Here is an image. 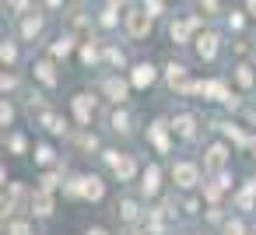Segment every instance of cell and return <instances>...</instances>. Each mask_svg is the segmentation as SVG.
<instances>
[{
  "mask_svg": "<svg viewBox=\"0 0 256 235\" xmlns=\"http://www.w3.org/2000/svg\"><path fill=\"white\" fill-rule=\"evenodd\" d=\"M64 193H67L70 200L98 204V200H106L109 182H106V176H98V172H74V176L64 179Z\"/></svg>",
  "mask_w": 256,
  "mask_h": 235,
  "instance_id": "1",
  "label": "cell"
},
{
  "mask_svg": "<svg viewBox=\"0 0 256 235\" xmlns=\"http://www.w3.org/2000/svg\"><path fill=\"white\" fill-rule=\"evenodd\" d=\"M98 154H102L106 172H109L116 182H134V179L140 176V162H137V154H130V151H120V148H102Z\"/></svg>",
  "mask_w": 256,
  "mask_h": 235,
  "instance_id": "2",
  "label": "cell"
},
{
  "mask_svg": "<svg viewBox=\"0 0 256 235\" xmlns=\"http://www.w3.org/2000/svg\"><path fill=\"white\" fill-rule=\"evenodd\" d=\"M168 179H172V190L176 193H193V190H200L204 172H200V165L193 158H176L172 168H168Z\"/></svg>",
  "mask_w": 256,
  "mask_h": 235,
  "instance_id": "3",
  "label": "cell"
},
{
  "mask_svg": "<svg viewBox=\"0 0 256 235\" xmlns=\"http://www.w3.org/2000/svg\"><path fill=\"white\" fill-rule=\"evenodd\" d=\"M196 165H200L204 176H218V172H224V168L232 165V144H224V140H210V144L204 148V158H200Z\"/></svg>",
  "mask_w": 256,
  "mask_h": 235,
  "instance_id": "4",
  "label": "cell"
},
{
  "mask_svg": "<svg viewBox=\"0 0 256 235\" xmlns=\"http://www.w3.org/2000/svg\"><path fill=\"white\" fill-rule=\"evenodd\" d=\"M140 196L144 200H158L162 193H165V172H162V165L158 162H151V165H144L140 168Z\"/></svg>",
  "mask_w": 256,
  "mask_h": 235,
  "instance_id": "5",
  "label": "cell"
},
{
  "mask_svg": "<svg viewBox=\"0 0 256 235\" xmlns=\"http://www.w3.org/2000/svg\"><path fill=\"white\" fill-rule=\"evenodd\" d=\"M28 218L36 221V218H53L56 214V193H46V190H39V186H32V193H28Z\"/></svg>",
  "mask_w": 256,
  "mask_h": 235,
  "instance_id": "6",
  "label": "cell"
},
{
  "mask_svg": "<svg viewBox=\"0 0 256 235\" xmlns=\"http://www.w3.org/2000/svg\"><path fill=\"white\" fill-rule=\"evenodd\" d=\"M148 144L158 151V154H168L172 151V144H176V137H172V126H168V120H151V126H148Z\"/></svg>",
  "mask_w": 256,
  "mask_h": 235,
  "instance_id": "7",
  "label": "cell"
},
{
  "mask_svg": "<svg viewBox=\"0 0 256 235\" xmlns=\"http://www.w3.org/2000/svg\"><path fill=\"white\" fill-rule=\"evenodd\" d=\"M102 98L112 102V106H126V98H130V84H126V78H120V74H106V78H102Z\"/></svg>",
  "mask_w": 256,
  "mask_h": 235,
  "instance_id": "8",
  "label": "cell"
},
{
  "mask_svg": "<svg viewBox=\"0 0 256 235\" xmlns=\"http://www.w3.org/2000/svg\"><path fill=\"white\" fill-rule=\"evenodd\" d=\"M95 109H98V98H95V95H88V92H78V95L70 98V112H74L78 126H92Z\"/></svg>",
  "mask_w": 256,
  "mask_h": 235,
  "instance_id": "9",
  "label": "cell"
},
{
  "mask_svg": "<svg viewBox=\"0 0 256 235\" xmlns=\"http://www.w3.org/2000/svg\"><path fill=\"white\" fill-rule=\"evenodd\" d=\"M144 200H137V196H120L116 200V218L126 224V228H134V224H140L144 221Z\"/></svg>",
  "mask_w": 256,
  "mask_h": 235,
  "instance_id": "10",
  "label": "cell"
},
{
  "mask_svg": "<svg viewBox=\"0 0 256 235\" xmlns=\"http://www.w3.org/2000/svg\"><path fill=\"white\" fill-rule=\"evenodd\" d=\"M168 126H172V137L176 140H196V134H200V120L193 112H176L168 120Z\"/></svg>",
  "mask_w": 256,
  "mask_h": 235,
  "instance_id": "11",
  "label": "cell"
},
{
  "mask_svg": "<svg viewBox=\"0 0 256 235\" xmlns=\"http://www.w3.org/2000/svg\"><path fill=\"white\" fill-rule=\"evenodd\" d=\"M123 25H126V36L130 39H148L151 36V18L140 11V8H130L123 14Z\"/></svg>",
  "mask_w": 256,
  "mask_h": 235,
  "instance_id": "12",
  "label": "cell"
},
{
  "mask_svg": "<svg viewBox=\"0 0 256 235\" xmlns=\"http://www.w3.org/2000/svg\"><path fill=\"white\" fill-rule=\"evenodd\" d=\"M154 81H158V67H154L151 60L134 64V67H130V74H126V84H130V88H151Z\"/></svg>",
  "mask_w": 256,
  "mask_h": 235,
  "instance_id": "13",
  "label": "cell"
},
{
  "mask_svg": "<svg viewBox=\"0 0 256 235\" xmlns=\"http://www.w3.org/2000/svg\"><path fill=\"white\" fill-rule=\"evenodd\" d=\"M193 42H196V56L207 60V64H210V60L218 56V50H221V36H218V32H200Z\"/></svg>",
  "mask_w": 256,
  "mask_h": 235,
  "instance_id": "14",
  "label": "cell"
},
{
  "mask_svg": "<svg viewBox=\"0 0 256 235\" xmlns=\"http://www.w3.org/2000/svg\"><path fill=\"white\" fill-rule=\"evenodd\" d=\"M39 126L50 134V137H67L70 134V126H67V120L60 116V112H53V109H46V112H39Z\"/></svg>",
  "mask_w": 256,
  "mask_h": 235,
  "instance_id": "15",
  "label": "cell"
},
{
  "mask_svg": "<svg viewBox=\"0 0 256 235\" xmlns=\"http://www.w3.org/2000/svg\"><path fill=\"white\" fill-rule=\"evenodd\" d=\"M109 130H112L116 137H130V134H134V116H130V109L116 106L112 116H109Z\"/></svg>",
  "mask_w": 256,
  "mask_h": 235,
  "instance_id": "16",
  "label": "cell"
},
{
  "mask_svg": "<svg viewBox=\"0 0 256 235\" xmlns=\"http://www.w3.org/2000/svg\"><path fill=\"white\" fill-rule=\"evenodd\" d=\"M32 158H36V165H39V168H56V165H64V162H60V154H56V148H53L50 140H39V144L32 148Z\"/></svg>",
  "mask_w": 256,
  "mask_h": 235,
  "instance_id": "17",
  "label": "cell"
},
{
  "mask_svg": "<svg viewBox=\"0 0 256 235\" xmlns=\"http://www.w3.org/2000/svg\"><path fill=\"white\" fill-rule=\"evenodd\" d=\"M32 74H36V81L39 84H46V88H56L60 84V74H56V64L46 56V60H36V67H32Z\"/></svg>",
  "mask_w": 256,
  "mask_h": 235,
  "instance_id": "18",
  "label": "cell"
},
{
  "mask_svg": "<svg viewBox=\"0 0 256 235\" xmlns=\"http://www.w3.org/2000/svg\"><path fill=\"white\" fill-rule=\"evenodd\" d=\"M64 179H67V172H64V165H56V168H42V176H39V190H46V193H60L64 190Z\"/></svg>",
  "mask_w": 256,
  "mask_h": 235,
  "instance_id": "19",
  "label": "cell"
},
{
  "mask_svg": "<svg viewBox=\"0 0 256 235\" xmlns=\"http://www.w3.org/2000/svg\"><path fill=\"white\" fill-rule=\"evenodd\" d=\"M204 22L200 18H182V22H172V39H176V46H186L190 42V32H196Z\"/></svg>",
  "mask_w": 256,
  "mask_h": 235,
  "instance_id": "20",
  "label": "cell"
},
{
  "mask_svg": "<svg viewBox=\"0 0 256 235\" xmlns=\"http://www.w3.org/2000/svg\"><path fill=\"white\" fill-rule=\"evenodd\" d=\"M4 232L8 235H36V221L25 218V214H14V218L4 221Z\"/></svg>",
  "mask_w": 256,
  "mask_h": 235,
  "instance_id": "21",
  "label": "cell"
},
{
  "mask_svg": "<svg viewBox=\"0 0 256 235\" xmlns=\"http://www.w3.org/2000/svg\"><path fill=\"white\" fill-rule=\"evenodd\" d=\"M74 140H78L81 151H102V140H98V134H92V126H78Z\"/></svg>",
  "mask_w": 256,
  "mask_h": 235,
  "instance_id": "22",
  "label": "cell"
},
{
  "mask_svg": "<svg viewBox=\"0 0 256 235\" xmlns=\"http://www.w3.org/2000/svg\"><path fill=\"white\" fill-rule=\"evenodd\" d=\"M218 235H249V228H246V218H238V214H228V218L221 221Z\"/></svg>",
  "mask_w": 256,
  "mask_h": 235,
  "instance_id": "23",
  "label": "cell"
},
{
  "mask_svg": "<svg viewBox=\"0 0 256 235\" xmlns=\"http://www.w3.org/2000/svg\"><path fill=\"white\" fill-rule=\"evenodd\" d=\"M232 78H235V84H238L242 92H249V88L256 84V74H252V67H249V64H238V67L232 70Z\"/></svg>",
  "mask_w": 256,
  "mask_h": 235,
  "instance_id": "24",
  "label": "cell"
},
{
  "mask_svg": "<svg viewBox=\"0 0 256 235\" xmlns=\"http://www.w3.org/2000/svg\"><path fill=\"white\" fill-rule=\"evenodd\" d=\"M70 53H74V36H60L50 46V60H60V56H70Z\"/></svg>",
  "mask_w": 256,
  "mask_h": 235,
  "instance_id": "25",
  "label": "cell"
},
{
  "mask_svg": "<svg viewBox=\"0 0 256 235\" xmlns=\"http://www.w3.org/2000/svg\"><path fill=\"white\" fill-rule=\"evenodd\" d=\"M14 116H18L14 102L11 98H0V126H14Z\"/></svg>",
  "mask_w": 256,
  "mask_h": 235,
  "instance_id": "26",
  "label": "cell"
},
{
  "mask_svg": "<svg viewBox=\"0 0 256 235\" xmlns=\"http://www.w3.org/2000/svg\"><path fill=\"white\" fill-rule=\"evenodd\" d=\"M8 92H18V74L14 70H0V98H8Z\"/></svg>",
  "mask_w": 256,
  "mask_h": 235,
  "instance_id": "27",
  "label": "cell"
},
{
  "mask_svg": "<svg viewBox=\"0 0 256 235\" xmlns=\"http://www.w3.org/2000/svg\"><path fill=\"white\" fill-rule=\"evenodd\" d=\"M39 32H42V18H39V14H36V18H32V14H25V25H22V36H25V39H36Z\"/></svg>",
  "mask_w": 256,
  "mask_h": 235,
  "instance_id": "28",
  "label": "cell"
},
{
  "mask_svg": "<svg viewBox=\"0 0 256 235\" xmlns=\"http://www.w3.org/2000/svg\"><path fill=\"white\" fill-rule=\"evenodd\" d=\"M0 64H8V70L18 64V46L14 42H0Z\"/></svg>",
  "mask_w": 256,
  "mask_h": 235,
  "instance_id": "29",
  "label": "cell"
},
{
  "mask_svg": "<svg viewBox=\"0 0 256 235\" xmlns=\"http://www.w3.org/2000/svg\"><path fill=\"white\" fill-rule=\"evenodd\" d=\"M8 148H11V151H14V154H28V137H25V134H18V130H14V134H11V137H8Z\"/></svg>",
  "mask_w": 256,
  "mask_h": 235,
  "instance_id": "30",
  "label": "cell"
},
{
  "mask_svg": "<svg viewBox=\"0 0 256 235\" xmlns=\"http://www.w3.org/2000/svg\"><path fill=\"white\" fill-rule=\"evenodd\" d=\"M140 11H144V14L154 22V18L162 14V0H144V8H140Z\"/></svg>",
  "mask_w": 256,
  "mask_h": 235,
  "instance_id": "31",
  "label": "cell"
},
{
  "mask_svg": "<svg viewBox=\"0 0 256 235\" xmlns=\"http://www.w3.org/2000/svg\"><path fill=\"white\" fill-rule=\"evenodd\" d=\"M98 25H106V28H112V25H116V11H112V8H106V11L98 14Z\"/></svg>",
  "mask_w": 256,
  "mask_h": 235,
  "instance_id": "32",
  "label": "cell"
},
{
  "mask_svg": "<svg viewBox=\"0 0 256 235\" xmlns=\"http://www.w3.org/2000/svg\"><path fill=\"white\" fill-rule=\"evenodd\" d=\"M81 60H84V64L98 60V46H88V42H84V46H81Z\"/></svg>",
  "mask_w": 256,
  "mask_h": 235,
  "instance_id": "33",
  "label": "cell"
},
{
  "mask_svg": "<svg viewBox=\"0 0 256 235\" xmlns=\"http://www.w3.org/2000/svg\"><path fill=\"white\" fill-rule=\"evenodd\" d=\"M28 4H32V0H8V8L14 14H28Z\"/></svg>",
  "mask_w": 256,
  "mask_h": 235,
  "instance_id": "34",
  "label": "cell"
},
{
  "mask_svg": "<svg viewBox=\"0 0 256 235\" xmlns=\"http://www.w3.org/2000/svg\"><path fill=\"white\" fill-rule=\"evenodd\" d=\"M242 14H246V11H232V14H228V25H232L235 32H238V28L246 25V18H242Z\"/></svg>",
  "mask_w": 256,
  "mask_h": 235,
  "instance_id": "35",
  "label": "cell"
},
{
  "mask_svg": "<svg viewBox=\"0 0 256 235\" xmlns=\"http://www.w3.org/2000/svg\"><path fill=\"white\" fill-rule=\"evenodd\" d=\"M84 235H112V232H109L106 224H88V228H84Z\"/></svg>",
  "mask_w": 256,
  "mask_h": 235,
  "instance_id": "36",
  "label": "cell"
},
{
  "mask_svg": "<svg viewBox=\"0 0 256 235\" xmlns=\"http://www.w3.org/2000/svg\"><path fill=\"white\" fill-rule=\"evenodd\" d=\"M196 8H200V11H210V14H214V11H218V0H196Z\"/></svg>",
  "mask_w": 256,
  "mask_h": 235,
  "instance_id": "37",
  "label": "cell"
},
{
  "mask_svg": "<svg viewBox=\"0 0 256 235\" xmlns=\"http://www.w3.org/2000/svg\"><path fill=\"white\" fill-rule=\"evenodd\" d=\"M8 182H11V179H8V165H4V162H0V190H4Z\"/></svg>",
  "mask_w": 256,
  "mask_h": 235,
  "instance_id": "38",
  "label": "cell"
},
{
  "mask_svg": "<svg viewBox=\"0 0 256 235\" xmlns=\"http://www.w3.org/2000/svg\"><path fill=\"white\" fill-rule=\"evenodd\" d=\"M106 56H109L112 64H123V53H120V50H106Z\"/></svg>",
  "mask_w": 256,
  "mask_h": 235,
  "instance_id": "39",
  "label": "cell"
},
{
  "mask_svg": "<svg viewBox=\"0 0 256 235\" xmlns=\"http://www.w3.org/2000/svg\"><path fill=\"white\" fill-rule=\"evenodd\" d=\"M246 14H249V18H256V0H246Z\"/></svg>",
  "mask_w": 256,
  "mask_h": 235,
  "instance_id": "40",
  "label": "cell"
},
{
  "mask_svg": "<svg viewBox=\"0 0 256 235\" xmlns=\"http://www.w3.org/2000/svg\"><path fill=\"white\" fill-rule=\"evenodd\" d=\"M246 144L252 148V158H256V134H249V137H246Z\"/></svg>",
  "mask_w": 256,
  "mask_h": 235,
  "instance_id": "41",
  "label": "cell"
},
{
  "mask_svg": "<svg viewBox=\"0 0 256 235\" xmlns=\"http://www.w3.org/2000/svg\"><path fill=\"white\" fill-rule=\"evenodd\" d=\"M130 235H148V232H144L140 224H134V228H130Z\"/></svg>",
  "mask_w": 256,
  "mask_h": 235,
  "instance_id": "42",
  "label": "cell"
},
{
  "mask_svg": "<svg viewBox=\"0 0 256 235\" xmlns=\"http://www.w3.org/2000/svg\"><path fill=\"white\" fill-rule=\"evenodd\" d=\"M172 235H196V232H172Z\"/></svg>",
  "mask_w": 256,
  "mask_h": 235,
  "instance_id": "43",
  "label": "cell"
},
{
  "mask_svg": "<svg viewBox=\"0 0 256 235\" xmlns=\"http://www.w3.org/2000/svg\"><path fill=\"white\" fill-rule=\"evenodd\" d=\"M56 4H60V0H50V8H56Z\"/></svg>",
  "mask_w": 256,
  "mask_h": 235,
  "instance_id": "44",
  "label": "cell"
}]
</instances>
